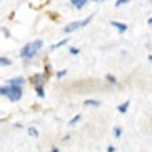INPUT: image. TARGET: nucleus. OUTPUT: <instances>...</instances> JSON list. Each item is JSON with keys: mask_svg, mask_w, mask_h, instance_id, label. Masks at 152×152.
<instances>
[{"mask_svg": "<svg viewBox=\"0 0 152 152\" xmlns=\"http://www.w3.org/2000/svg\"><path fill=\"white\" fill-rule=\"evenodd\" d=\"M90 20H92V17H87V18H84V20H77V22H72V23H69V25L64 28V30H65V34H72V32H75V30H79V28L85 27V25H87Z\"/></svg>", "mask_w": 152, "mask_h": 152, "instance_id": "nucleus-3", "label": "nucleus"}, {"mask_svg": "<svg viewBox=\"0 0 152 152\" xmlns=\"http://www.w3.org/2000/svg\"><path fill=\"white\" fill-rule=\"evenodd\" d=\"M79 121H80V115H75L74 119H70V121H69V127H74V125H75Z\"/></svg>", "mask_w": 152, "mask_h": 152, "instance_id": "nucleus-11", "label": "nucleus"}, {"mask_svg": "<svg viewBox=\"0 0 152 152\" xmlns=\"http://www.w3.org/2000/svg\"><path fill=\"white\" fill-rule=\"evenodd\" d=\"M23 82H25V79H23V77H14V79H10L7 84H9V85H20V87H22Z\"/></svg>", "mask_w": 152, "mask_h": 152, "instance_id": "nucleus-5", "label": "nucleus"}, {"mask_svg": "<svg viewBox=\"0 0 152 152\" xmlns=\"http://www.w3.org/2000/svg\"><path fill=\"white\" fill-rule=\"evenodd\" d=\"M28 134H30L32 137H39V130H37L35 127H28Z\"/></svg>", "mask_w": 152, "mask_h": 152, "instance_id": "nucleus-12", "label": "nucleus"}, {"mask_svg": "<svg viewBox=\"0 0 152 152\" xmlns=\"http://www.w3.org/2000/svg\"><path fill=\"white\" fill-rule=\"evenodd\" d=\"M129 105H130L129 102H124V104H121L117 109H119V112H121V114H127V110H129Z\"/></svg>", "mask_w": 152, "mask_h": 152, "instance_id": "nucleus-10", "label": "nucleus"}, {"mask_svg": "<svg viewBox=\"0 0 152 152\" xmlns=\"http://www.w3.org/2000/svg\"><path fill=\"white\" fill-rule=\"evenodd\" d=\"M85 107H100V102L99 100H92V99H89V100H85L84 102Z\"/></svg>", "mask_w": 152, "mask_h": 152, "instance_id": "nucleus-8", "label": "nucleus"}, {"mask_svg": "<svg viewBox=\"0 0 152 152\" xmlns=\"http://www.w3.org/2000/svg\"><path fill=\"white\" fill-rule=\"evenodd\" d=\"M70 4L75 7V9H84L85 4H87V0H70Z\"/></svg>", "mask_w": 152, "mask_h": 152, "instance_id": "nucleus-7", "label": "nucleus"}, {"mask_svg": "<svg viewBox=\"0 0 152 152\" xmlns=\"http://www.w3.org/2000/svg\"><path fill=\"white\" fill-rule=\"evenodd\" d=\"M44 79H47L45 75H34L32 77V82H34V87L35 85H44L42 82H44Z\"/></svg>", "mask_w": 152, "mask_h": 152, "instance_id": "nucleus-6", "label": "nucleus"}, {"mask_svg": "<svg viewBox=\"0 0 152 152\" xmlns=\"http://www.w3.org/2000/svg\"><path fill=\"white\" fill-rule=\"evenodd\" d=\"M110 25H112V27H115L117 30L121 32V34L127 32V25H125V23H121V22H115V20H112V22H110Z\"/></svg>", "mask_w": 152, "mask_h": 152, "instance_id": "nucleus-4", "label": "nucleus"}, {"mask_svg": "<svg viewBox=\"0 0 152 152\" xmlns=\"http://www.w3.org/2000/svg\"><path fill=\"white\" fill-rule=\"evenodd\" d=\"M149 60H151V62H152V55H149Z\"/></svg>", "mask_w": 152, "mask_h": 152, "instance_id": "nucleus-23", "label": "nucleus"}, {"mask_svg": "<svg viewBox=\"0 0 152 152\" xmlns=\"http://www.w3.org/2000/svg\"><path fill=\"white\" fill-rule=\"evenodd\" d=\"M10 64H12V62H10V58L0 57V65H4V67H5V65H10Z\"/></svg>", "mask_w": 152, "mask_h": 152, "instance_id": "nucleus-13", "label": "nucleus"}, {"mask_svg": "<svg viewBox=\"0 0 152 152\" xmlns=\"http://www.w3.org/2000/svg\"><path fill=\"white\" fill-rule=\"evenodd\" d=\"M42 45H44V44H42V40H35V42L27 44L22 50H20V57H22V58H34L39 52H40Z\"/></svg>", "mask_w": 152, "mask_h": 152, "instance_id": "nucleus-2", "label": "nucleus"}, {"mask_svg": "<svg viewBox=\"0 0 152 152\" xmlns=\"http://www.w3.org/2000/svg\"><path fill=\"white\" fill-rule=\"evenodd\" d=\"M107 152H115V147H114V145H109V147H107Z\"/></svg>", "mask_w": 152, "mask_h": 152, "instance_id": "nucleus-20", "label": "nucleus"}, {"mask_svg": "<svg viewBox=\"0 0 152 152\" xmlns=\"http://www.w3.org/2000/svg\"><path fill=\"white\" fill-rule=\"evenodd\" d=\"M121 134H122V129L121 127H115V129H114V135H115V137H121Z\"/></svg>", "mask_w": 152, "mask_h": 152, "instance_id": "nucleus-15", "label": "nucleus"}, {"mask_svg": "<svg viewBox=\"0 0 152 152\" xmlns=\"http://www.w3.org/2000/svg\"><path fill=\"white\" fill-rule=\"evenodd\" d=\"M65 74H67V70H60V72H57V77L62 79V77H65Z\"/></svg>", "mask_w": 152, "mask_h": 152, "instance_id": "nucleus-18", "label": "nucleus"}, {"mask_svg": "<svg viewBox=\"0 0 152 152\" xmlns=\"http://www.w3.org/2000/svg\"><path fill=\"white\" fill-rule=\"evenodd\" d=\"M107 80L110 82V84H117V79H115V77H114V75H110V74H109V75H107Z\"/></svg>", "mask_w": 152, "mask_h": 152, "instance_id": "nucleus-16", "label": "nucleus"}, {"mask_svg": "<svg viewBox=\"0 0 152 152\" xmlns=\"http://www.w3.org/2000/svg\"><path fill=\"white\" fill-rule=\"evenodd\" d=\"M52 152H58V149L57 147H52Z\"/></svg>", "mask_w": 152, "mask_h": 152, "instance_id": "nucleus-21", "label": "nucleus"}, {"mask_svg": "<svg viewBox=\"0 0 152 152\" xmlns=\"http://www.w3.org/2000/svg\"><path fill=\"white\" fill-rule=\"evenodd\" d=\"M67 39H64V40H60V42H58V44H55L54 45V47H52V49H58V47H62V45H65V44H67Z\"/></svg>", "mask_w": 152, "mask_h": 152, "instance_id": "nucleus-14", "label": "nucleus"}, {"mask_svg": "<svg viewBox=\"0 0 152 152\" xmlns=\"http://www.w3.org/2000/svg\"><path fill=\"white\" fill-rule=\"evenodd\" d=\"M0 94L5 95V97L12 100V102H18L20 99H22L23 92H22V87L20 85H4V87H0Z\"/></svg>", "mask_w": 152, "mask_h": 152, "instance_id": "nucleus-1", "label": "nucleus"}, {"mask_svg": "<svg viewBox=\"0 0 152 152\" xmlns=\"http://www.w3.org/2000/svg\"><path fill=\"white\" fill-rule=\"evenodd\" d=\"M70 54L77 55V54H79V49H74V47H70Z\"/></svg>", "mask_w": 152, "mask_h": 152, "instance_id": "nucleus-19", "label": "nucleus"}, {"mask_svg": "<svg viewBox=\"0 0 152 152\" xmlns=\"http://www.w3.org/2000/svg\"><path fill=\"white\" fill-rule=\"evenodd\" d=\"M35 92H37V95L40 99H44L45 97V90H44V85H35Z\"/></svg>", "mask_w": 152, "mask_h": 152, "instance_id": "nucleus-9", "label": "nucleus"}, {"mask_svg": "<svg viewBox=\"0 0 152 152\" xmlns=\"http://www.w3.org/2000/svg\"><path fill=\"white\" fill-rule=\"evenodd\" d=\"M130 0H117L115 2V7H121V5H124V4H129Z\"/></svg>", "mask_w": 152, "mask_h": 152, "instance_id": "nucleus-17", "label": "nucleus"}, {"mask_svg": "<svg viewBox=\"0 0 152 152\" xmlns=\"http://www.w3.org/2000/svg\"><path fill=\"white\" fill-rule=\"evenodd\" d=\"M149 23H151V25H152V17H151V18H149Z\"/></svg>", "mask_w": 152, "mask_h": 152, "instance_id": "nucleus-22", "label": "nucleus"}]
</instances>
